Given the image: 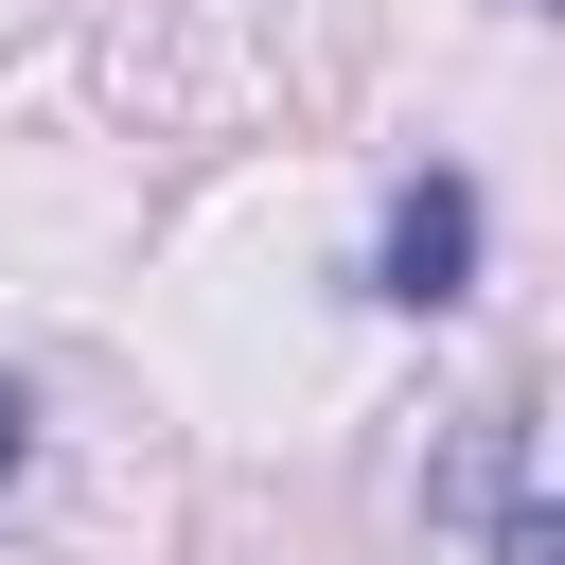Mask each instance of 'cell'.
Segmentation results:
<instances>
[{
  "label": "cell",
  "instance_id": "6da1fadb",
  "mask_svg": "<svg viewBox=\"0 0 565 565\" xmlns=\"http://www.w3.org/2000/svg\"><path fill=\"white\" fill-rule=\"evenodd\" d=\"M459 282H477V177H406V194H388V247H371V300L441 318Z\"/></svg>",
  "mask_w": 565,
  "mask_h": 565
},
{
  "label": "cell",
  "instance_id": "7a4b0ae2",
  "mask_svg": "<svg viewBox=\"0 0 565 565\" xmlns=\"http://www.w3.org/2000/svg\"><path fill=\"white\" fill-rule=\"evenodd\" d=\"M494 565H565V512H547L530 441H494Z\"/></svg>",
  "mask_w": 565,
  "mask_h": 565
},
{
  "label": "cell",
  "instance_id": "3957f363",
  "mask_svg": "<svg viewBox=\"0 0 565 565\" xmlns=\"http://www.w3.org/2000/svg\"><path fill=\"white\" fill-rule=\"evenodd\" d=\"M18 441H35V388H0V477H18Z\"/></svg>",
  "mask_w": 565,
  "mask_h": 565
}]
</instances>
